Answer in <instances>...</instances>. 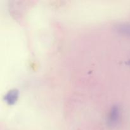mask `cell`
<instances>
[{
    "label": "cell",
    "mask_w": 130,
    "mask_h": 130,
    "mask_svg": "<svg viewBox=\"0 0 130 130\" xmlns=\"http://www.w3.org/2000/svg\"><path fill=\"white\" fill-rule=\"evenodd\" d=\"M19 98V91L17 89H13L9 91L5 96V100L10 105L15 104Z\"/></svg>",
    "instance_id": "obj_1"
},
{
    "label": "cell",
    "mask_w": 130,
    "mask_h": 130,
    "mask_svg": "<svg viewBox=\"0 0 130 130\" xmlns=\"http://www.w3.org/2000/svg\"><path fill=\"white\" fill-rule=\"evenodd\" d=\"M119 110L118 107H114L112 108L109 116V123L113 125L118 121L119 118Z\"/></svg>",
    "instance_id": "obj_2"
}]
</instances>
